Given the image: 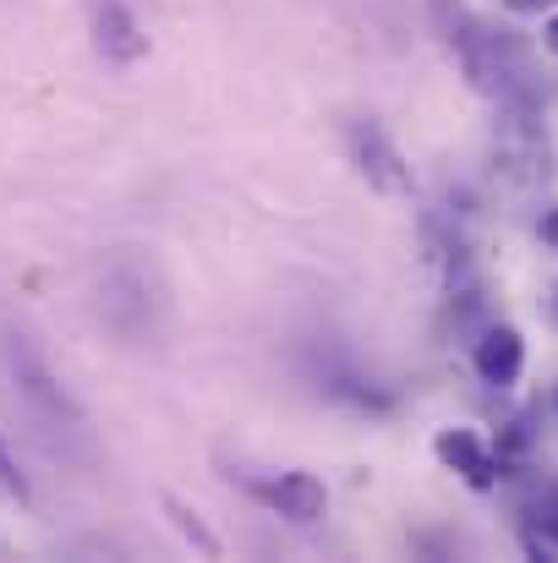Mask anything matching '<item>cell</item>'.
I'll use <instances>...</instances> for the list:
<instances>
[{
  "mask_svg": "<svg viewBox=\"0 0 558 563\" xmlns=\"http://www.w3.org/2000/svg\"><path fill=\"white\" fill-rule=\"evenodd\" d=\"M433 11V27H438V44L449 49V60L460 66V77L477 88V93H499V33L466 5V0H427Z\"/></svg>",
  "mask_w": 558,
  "mask_h": 563,
  "instance_id": "1",
  "label": "cell"
},
{
  "mask_svg": "<svg viewBox=\"0 0 558 563\" xmlns=\"http://www.w3.org/2000/svg\"><path fill=\"white\" fill-rule=\"evenodd\" d=\"M0 362H6V377L17 383V394H22L44 421L72 427V432H83V427H88L83 405L72 399V388L55 377V367L44 362V351H39L28 334H6V340H0Z\"/></svg>",
  "mask_w": 558,
  "mask_h": 563,
  "instance_id": "2",
  "label": "cell"
},
{
  "mask_svg": "<svg viewBox=\"0 0 558 563\" xmlns=\"http://www.w3.org/2000/svg\"><path fill=\"white\" fill-rule=\"evenodd\" d=\"M346 154H351V165L362 170V181L372 191H383V197H411V165H405V154L394 148V137L378 126V121H346Z\"/></svg>",
  "mask_w": 558,
  "mask_h": 563,
  "instance_id": "3",
  "label": "cell"
},
{
  "mask_svg": "<svg viewBox=\"0 0 558 563\" xmlns=\"http://www.w3.org/2000/svg\"><path fill=\"white\" fill-rule=\"evenodd\" d=\"M252 498L269 504L274 515H285L291 526H318L324 509H329V487H324L313 471H280V476H263V482H252Z\"/></svg>",
  "mask_w": 558,
  "mask_h": 563,
  "instance_id": "4",
  "label": "cell"
},
{
  "mask_svg": "<svg viewBox=\"0 0 558 563\" xmlns=\"http://www.w3.org/2000/svg\"><path fill=\"white\" fill-rule=\"evenodd\" d=\"M99 312H105V323H110L121 340L154 334V301H149V285H143L132 268L105 274V285H99Z\"/></svg>",
  "mask_w": 558,
  "mask_h": 563,
  "instance_id": "5",
  "label": "cell"
},
{
  "mask_svg": "<svg viewBox=\"0 0 558 563\" xmlns=\"http://www.w3.org/2000/svg\"><path fill=\"white\" fill-rule=\"evenodd\" d=\"M433 454H438V465L444 471H455L466 487H477V493H493L499 487V454L482 443V432H471V427H444L438 438H433Z\"/></svg>",
  "mask_w": 558,
  "mask_h": 563,
  "instance_id": "6",
  "label": "cell"
},
{
  "mask_svg": "<svg viewBox=\"0 0 558 563\" xmlns=\"http://www.w3.org/2000/svg\"><path fill=\"white\" fill-rule=\"evenodd\" d=\"M94 49L110 66H138L149 55V33H143V22L127 0H99L94 5Z\"/></svg>",
  "mask_w": 558,
  "mask_h": 563,
  "instance_id": "7",
  "label": "cell"
},
{
  "mask_svg": "<svg viewBox=\"0 0 558 563\" xmlns=\"http://www.w3.org/2000/svg\"><path fill=\"white\" fill-rule=\"evenodd\" d=\"M471 362H477V377L488 388H515L521 373H526V340H521V329L515 323H488L482 340H477V351H471Z\"/></svg>",
  "mask_w": 558,
  "mask_h": 563,
  "instance_id": "8",
  "label": "cell"
},
{
  "mask_svg": "<svg viewBox=\"0 0 558 563\" xmlns=\"http://www.w3.org/2000/svg\"><path fill=\"white\" fill-rule=\"evenodd\" d=\"M165 515H171V526L182 531V537L197 548V553H203V559H219V553H225V548H219V537L197 520V509H192V504H182L176 493H165Z\"/></svg>",
  "mask_w": 558,
  "mask_h": 563,
  "instance_id": "9",
  "label": "cell"
},
{
  "mask_svg": "<svg viewBox=\"0 0 558 563\" xmlns=\"http://www.w3.org/2000/svg\"><path fill=\"white\" fill-rule=\"evenodd\" d=\"M0 487L17 498V504H28L33 493H28V476L17 471V460H11V449H6V438H0Z\"/></svg>",
  "mask_w": 558,
  "mask_h": 563,
  "instance_id": "10",
  "label": "cell"
},
{
  "mask_svg": "<svg viewBox=\"0 0 558 563\" xmlns=\"http://www.w3.org/2000/svg\"><path fill=\"white\" fill-rule=\"evenodd\" d=\"M548 5H558V0H504V11H515V16H537Z\"/></svg>",
  "mask_w": 558,
  "mask_h": 563,
  "instance_id": "11",
  "label": "cell"
},
{
  "mask_svg": "<svg viewBox=\"0 0 558 563\" xmlns=\"http://www.w3.org/2000/svg\"><path fill=\"white\" fill-rule=\"evenodd\" d=\"M537 526H543V537H548V542H558V498L543 509V515H537Z\"/></svg>",
  "mask_w": 558,
  "mask_h": 563,
  "instance_id": "12",
  "label": "cell"
},
{
  "mask_svg": "<svg viewBox=\"0 0 558 563\" xmlns=\"http://www.w3.org/2000/svg\"><path fill=\"white\" fill-rule=\"evenodd\" d=\"M537 230H543V241H548V246H558V202L543 213V224H537Z\"/></svg>",
  "mask_w": 558,
  "mask_h": 563,
  "instance_id": "13",
  "label": "cell"
},
{
  "mask_svg": "<svg viewBox=\"0 0 558 563\" xmlns=\"http://www.w3.org/2000/svg\"><path fill=\"white\" fill-rule=\"evenodd\" d=\"M543 49H548V55H558V11L543 22Z\"/></svg>",
  "mask_w": 558,
  "mask_h": 563,
  "instance_id": "14",
  "label": "cell"
},
{
  "mask_svg": "<svg viewBox=\"0 0 558 563\" xmlns=\"http://www.w3.org/2000/svg\"><path fill=\"white\" fill-rule=\"evenodd\" d=\"M554 323H558V285H554Z\"/></svg>",
  "mask_w": 558,
  "mask_h": 563,
  "instance_id": "15",
  "label": "cell"
},
{
  "mask_svg": "<svg viewBox=\"0 0 558 563\" xmlns=\"http://www.w3.org/2000/svg\"><path fill=\"white\" fill-rule=\"evenodd\" d=\"M554 405H558V394H554Z\"/></svg>",
  "mask_w": 558,
  "mask_h": 563,
  "instance_id": "16",
  "label": "cell"
}]
</instances>
